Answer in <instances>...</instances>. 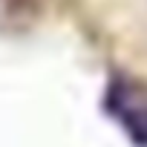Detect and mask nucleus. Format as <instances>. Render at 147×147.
Segmentation results:
<instances>
[{"mask_svg": "<svg viewBox=\"0 0 147 147\" xmlns=\"http://www.w3.org/2000/svg\"><path fill=\"white\" fill-rule=\"evenodd\" d=\"M104 113L121 127V133L136 144L147 147V81L136 75L110 78L104 90Z\"/></svg>", "mask_w": 147, "mask_h": 147, "instance_id": "obj_1", "label": "nucleus"}]
</instances>
